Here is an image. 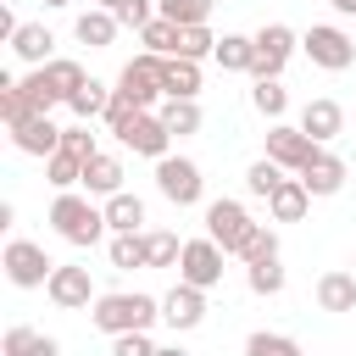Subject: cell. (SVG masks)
I'll list each match as a JSON object with an SVG mask.
<instances>
[{"label":"cell","mask_w":356,"mask_h":356,"mask_svg":"<svg viewBox=\"0 0 356 356\" xmlns=\"http://www.w3.org/2000/svg\"><path fill=\"white\" fill-rule=\"evenodd\" d=\"M161 317V300L156 295H139V289H117V295H100L89 306V323L100 334H150V323Z\"/></svg>","instance_id":"6da1fadb"},{"label":"cell","mask_w":356,"mask_h":356,"mask_svg":"<svg viewBox=\"0 0 356 356\" xmlns=\"http://www.w3.org/2000/svg\"><path fill=\"white\" fill-rule=\"evenodd\" d=\"M50 228L67 239V245H78V250H95L111 228H106V206H95L89 195H78V189H67V195H56L50 200Z\"/></svg>","instance_id":"7a4b0ae2"},{"label":"cell","mask_w":356,"mask_h":356,"mask_svg":"<svg viewBox=\"0 0 356 356\" xmlns=\"http://www.w3.org/2000/svg\"><path fill=\"white\" fill-rule=\"evenodd\" d=\"M300 50H306L312 67H323V72L356 67V39H350L345 28H334V22H312V28L300 33Z\"/></svg>","instance_id":"3957f363"},{"label":"cell","mask_w":356,"mask_h":356,"mask_svg":"<svg viewBox=\"0 0 356 356\" xmlns=\"http://www.w3.org/2000/svg\"><path fill=\"white\" fill-rule=\"evenodd\" d=\"M250 39H256V67H250V78H256V83H273V78H284V61L300 50L295 28H284V22H261Z\"/></svg>","instance_id":"277c9868"},{"label":"cell","mask_w":356,"mask_h":356,"mask_svg":"<svg viewBox=\"0 0 356 356\" xmlns=\"http://www.w3.org/2000/svg\"><path fill=\"white\" fill-rule=\"evenodd\" d=\"M256 228H261V222H250V211H245L239 200H228V195L206 206V239H217L228 256H239V250L250 245V234H256Z\"/></svg>","instance_id":"5b68a950"},{"label":"cell","mask_w":356,"mask_h":356,"mask_svg":"<svg viewBox=\"0 0 356 356\" xmlns=\"http://www.w3.org/2000/svg\"><path fill=\"white\" fill-rule=\"evenodd\" d=\"M161 61L167 56H134L122 72H117V95L122 100H134L139 111H156L167 95H161Z\"/></svg>","instance_id":"8992f818"},{"label":"cell","mask_w":356,"mask_h":356,"mask_svg":"<svg viewBox=\"0 0 356 356\" xmlns=\"http://www.w3.org/2000/svg\"><path fill=\"white\" fill-rule=\"evenodd\" d=\"M0 267H6V278H11L17 289H44L50 273H56V261H50L44 245H33V239H11L6 256H0Z\"/></svg>","instance_id":"52a82bcc"},{"label":"cell","mask_w":356,"mask_h":356,"mask_svg":"<svg viewBox=\"0 0 356 356\" xmlns=\"http://www.w3.org/2000/svg\"><path fill=\"white\" fill-rule=\"evenodd\" d=\"M222 261H228V250H222L217 239H184V256H178V284L217 289V284H222Z\"/></svg>","instance_id":"ba28073f"},{"label":"cell","mask_w":356,"mask_h":356,"mask_svg":"<svg viewBox=\"0 0 356 356\" xmlns=\"http://www.w3.org/2000/svg\"><path fill=\"white\" fill-rule=\"evenodd\" d=\"M156 189H161L172 206H200L206 178H200V167H195L189 156H161V161H156Z\"/></svg>","instance_id":"9c48e42d"},{"label":"cell","mask_w":356,"mask_h":356,"mask_svg":"<svg viewBox=\"0 0 356 356\" xmlns=\"http://www.w3.org/2000/svg\"><path fill=\"white\" fill-rule=\"evenodd\" d=\"M44 295H50L61 312H83V306H95V300H100V295H95V284H89V267H78V261H61V267L50 273Z\"/></svg>","instance_id":"30bf717a"},{"label":"cell","mask_w":356,"mask_h":356,"mask_svg":"<svg viewBox=\"0 0 356 356\" xmlns=\"http://www.w3.org/2000/svg\"><path fill=\"white\" fill-rule=\"evenodd\" d=\"M323 145H312L300 128H289V122H273L267 128V161H278L284 172H306V161L317 156Z\"/></svg>","instance_id":"8fae6325"},{"label":"cell","mask_w":356,"mask_h":356,"mask_svg":"<svg viewBox=\"0 0 356 356\" xmlns=\"http://www.w3.org/2000/svg\"><path fill=\"white\" fill-rule=\"evenodd\" d=\"M161 323H167L172 334L200 328V323H206V289H195V284H172V289L161 295Z\"/></svg>","instance_id":"7c38bea8"},{"label":"cell","mask_w":356,"mask_h":356,"mask_svg":"<svg viewBox=\"0 0 356 356\" xmlns=\"http://www.w3.org/2000/svg\"><path fill=\"white\" fill-rule=\"evenodd\" d=\"M122 145H128L134 156H150V161H161V156H172V134H167V122H161V111H139V117L128 122V134H122Z\"/></svg>","instance_id":"4fadbf2b"},{"label":"cell","mask_w":356,"mask_h":356,"mask_svg":"<svg viewBox=\"0 0 356 356\" xmlns=\"http://www.w3.org/2000/svg\"><path fill=\"white\" fill-rule=\"evenodd\" d=\"M295 128H300L312 145H328V139H339V134H345V111H339V100H306Z\"/></svg>","instance_id":"5bb4252c"},{"label":"cell","mask_w":356,"mask_h":356,"mask_svg":"<svg viewBox=\"0 0 356 356\" xmlns=\"http://www.w3.org/2000/svg\"><path fill=\"white\" fill-rule=\"evenodd\" d=\"M295 178L306 184L312 200H323V195H339V189H345V161H339L334 150H317V156L306 161V172H295Z\"/></svg>","instance_id":"9a60e30c"},{"label":"cell","mask_w":356,"mask_h":356,"mask_svg":"<svg viewBox=\"0 0 356 356\" xmlns=\"http://www.w3.org/2000/svg\"><path fill=\"white\" fill-rule=\"evenodd\" d=\"M11 145H17L22 156H39V161H50V156L61 150V128H56L50 117H33V122L11 128Z\"/></svg>","instance_id":"2e32d148"},{"label":"cell","mask_w":356,"mask_h":356,"mask_svg":"<svg viewBox=\"0 0 356 356\" xmlns=\"http://www.w3.org/2000/svg\"><path fill=\"white\" fill-rule=\"evenodd\" d=\"M50 50H56V33H50L44 22H22V28H17V39H11V56H17V61H28V67H50V61H56Z\"/></svg>","instance_id":"e0dca14e"},{"label":"cell","mask_w":356,"mask_h":356,"mask_svg":"<svg viewBox=\"0 0 356 356\" xmlns=\"http://www.w3.org/2000/svg\"><path fill=\"white\" fill-rule=\"evenodd\" d=\"M83 189H89V195H100V200L122 195V161H117L111 150H95V156L83 161Z\"/></svg>","instance_id":"ac0fdd59"},{"label":"cell","mask_w":356,"mask_h":356,"mask_svg":"<svg viewBox=\"0 0 356 356\" xmlns=\"http://www.w3.org/2000/svg\"><path fill=\"white\" fill-rule=\"evenodd\" d=\"M161 95H167V100H195V95H200V61L167 56V61H161Z\"/></svg>","instance_id":"d6986e66"},{"label":"cell","mask_w":356,"mask_h":356,"mask_svg":"<svg viewBox=\"0 0 356 356\" xmlns=\"http://www.w3.org/2000/svg\"><path fill=\"white\" fill-rule=\"evenodd\" d=\"M267 211H273V222H300V217L312 211V195H306V184H300V178H284V184L267 195Z\"/></svg>","instance_id":"ffe728a7"},{"label":"cell","mask_w":356,"mask_h":356,"mask_svg":"<svg viewBox=\"0 0 356 356\" xmlns=\"http://www.w3.org/2000/svg\"><path fill=\"white\" fill-rule=\"evenodd\" d=\"M317 306L323 312H356V273H323L317 278Z\"/></svg>","instance_id":"44dd1931"},{"label":"cell","mask_w":356,"mask_h":356,"mask_svg":"<svg viewBox=\"0 0 356 356\" xmlns=\"http://www.w3.org/2000/svg\"><path fill=\"white\" fill-rule=\"evenodd\" d=\"M0 356H61V345H56L50 334H39V328L17 323V328H6V339H0Z\"/></svg>","instance_id":"7402d4cb"},{"label":"cell","mask_w":356,"mask_h":356,"mask_svg":"<svg viewBox=\"0 0 356 356\" xmlns=\"http://www.w3.org/2000/svg\"><path fill=\"white\" fill-rule=\"evenodd\" d=\"M117 28H122V22H117L111 11H100V6H89V11H83V17L72 22V33H78V44H89V50H106V44L117 39Z\"/></svg>","instance_id":"603a6c76"},{"label":"cell","mask_w":356,"mask_h":356,"mask_svg":"<svg viewBox=\"0 0 356 356\" xmlns=\"http://www.w3.org/2000/svg\"><path fill=\"white\" fill-rule=\"evenodd\" d=\"M106 228H111V234H139V228H145V200L128 195V189L111 195V200H106Z\"/></svg>","instance_id":"cb8c5ba5"},{"label":"cell","mask_w":356,"mask_h":356,"mask_svg":"<svg viewBox=\"0 0 356 356\" xmlns=\"http://www.w3.org/2000/svg\"><path fill=\"white\" fill-rule=\"evenodd\" d=\"M217 67L222 72H250L256 67V39L250 33H222L217 39Z\"/></svg>","instance_id":"d4e9b609"},{"label":"cell","mask_w":356,"mask_h":356,"mask_svg":"<svg viewBox=\"0 0 356 356\" xmlns=\"http://www.w3.org/2000/svg\"><path fill=\"white\" fill-rule=\"evenodd\" d=\"M111 95H117V89H106L100 78H89V83H83V89H78V95L67 100V111H72L78 122H95V117H106V106H111Z\"/></svg>","instance_id":"484cf974"},{"label":"cell","mask_w":356,"mask_h":356,"mask_svg":"<svg viewBox=\"0 0 356 356\" xmlns=\"http://www.w3.org/2000/svg\"><path fill=\"white\" fill-rule=\"evenodd\" d=\"M161 122H167V134L172 139H189V134H200V100H161Z\"/></svg>","instance_id":"4316f807"},{"label":"cell","mask_w":356,"mask_h":356,"mask_svg":"<svg viewBox=\"0 0 356 356\" xmlns=\"http://www.w3.org/2000/svg\"><path fill=\"white\" fill-rule=\"evenodd\" d=\"M106 256H111V267H117V273L150 267V256H145V234H111V239H106Z\"/></svg>","instance_id":"83f0119b"},{"label":"cell","mask_w":356,"mask_h":356,"mask_svg":"<svg viewBox=\"0 0 356 356\" xmlns=\"http://www.w3.org/2000/svg\"><path fill=\"white\" fill-rule=\"evenodd\" d=\"M44 78H50V89L61 95V106H67V100H72V95H78L83 83H89V72H83V67H78L72 56H56V61L44 67Z\"/></svg>","instance_id":"f1b7e54d"},{"label":"cell","mask_w":356,"mask_h":356,"mask_svg":"<svg viewBox=\"0 0 356 356\" xmlns=\"http://www.w3.org/2000/svg\"><path fill=\"white\" fill-rule=\"evenodd\" d=\"M33 117H39V111L28 106V95L17 89V78L0 72V122H6V128H22V122H33Z\"/></svg>","instance_id":"f546056e"},{"label":"cell","mask_w":356,"mask_h":356,"mask_svg":"<svg viewBox=\"0 0 356 356\" xmlns=\"http://www.w3.org/2000/svg\"><path fill=\"white\" fill-rule=\"evenodd\" d=\"M178 39H184V28H178V22H167V17H156L150 28H139L145 56H178Z\"/></svg>","instance_id":"4dcf8cb0"},{"label":"cell","mask_w":356,"mask_h":356,"mask_svg":"<svg viewBox=\"0 0 356 356\" xmlns=\"http://www.w3.org/2000/svg\"><path fill=\"white\" fill-rule=\"evenodd\" d=\"M44 178L56 184V195L78 189V184H83V156H72V150H56V156L44 161Z\"/></svg>","instance_id":"1f68e13d"},{"label":"cell","mask_w":356,"mask_h":356,"mask_svg":"<svg viewBox=\"0 0 356 356\" xmlns=\"http://www.w3.org/2000/svg\"><path fill=\"white\" fill-rule=\"evenodd\" d=\"M211 6H217V0H156V17H167V22H178V28H200V22L211 17Z\"/></svg>","instance_id":"d6a6232c"},{"label":"cell","mask_w":356,"mask_h":356,"mask_svg":"<svg viewBox=\"0 0 356 356\" xmlns=\"http://www.w3.org/2000/svg\"><path fill=\"white\" fill-rule=\"evenodd\" d=\"M17 89L28 95V106L39 111V117H50V106H61V95L50 89V78H44V67H33L28 78H17Z\"/></svg>","instance_id":"836d02e7"},{"label":"cell","mask_w":356,"mask_h":356,"mask_svg":"<svg viewBox=\"0 0 356 356\" xmlns=\"http://www.w3.org/2000/svg\"><path fill=\"white\" fill-rule=\"evenodd\" d=\"M250 106H256L267 122H284V111H289V89H284L278 78H273V83H256V89H250Z\"/></svg>","instance_id":"e575fe53"},{"label":"cell","mask_w":356,"mask_h":356,"mask_svg":"<svg viewBox=\"0 0 356 356\" xmlns=\"http://www.w3.org/2000/svg\"><path fill=\"white\" fill-rule=\"evenodd\" d=\"M284 178H289V172H284L278 161H267V156H256V161L245 167V189H250V195H261V200H267V195H273Z\"/></svg>","instance_id":"d590c367"},{"label":"cell","mask_w":356,"mask_h":356,"mask_svg":"<svg viewBox=\"0 0 356 356\" xmlns=\"http://www.w3.org/2000/svg\"><path fill=\"white\" fill-rule=\"evenodd\" d=\"M245 356H300V345L289 334H273V328H256L245 339Z\"/></svg>","instance_id":"8d00e7d4"},{"label":"cell","mask_w":356,"mask_h":356,"mask_svg":"<svg viewBox=\"0 0 356 356\" xmlns=\"http://www.w3.org/2000/svg\"><path fill=\"white\" fill-rule=\"evenodd\" d=\"M145 256H150V267H178V256H184V245H178V234H167V228H156V234H145Z\"/></svg>","instance_id":"74e56055"},{"label":"cell","mask_w":356,"mask_h":356,"mask_svg":"<svg viewBox=\"0 0 356 356\" xmlns=\"http://www.w3.org/2000/svg\"><path fill=\"white\" fill-rule=\"evenodd\" d=\"M245 284H250V295H284V267L256 261V267H245Z\"/></svg>","instance_id":"f35d334b"},{"label":"cell","mask_w":356,"mask_h":356,"mask_svg":"<svg viewBox=\"0 0 356 356\" xmlns=\"http://www.w3.org/2000/svg\"><path fill=\"white\" fill-rule=\"evenodd\" d=\"M178 56L184 61H200V56H217V33L200 22V28H184V39H178Z\"/></svg>","instance_id":"ab89813d"},{"label":"cell","mask_w":356,"mask_h":356,"mask_svg":"<svg viewBox=\"0 0 356 356\" xmlns=\"http://www.w3.org/2000/svg\"><path fill=\"white\" fill-rule=\"evenodd\" d=\"M239 261H245V267H256V261H278V234H273V228H256L250 245L239 250Z\"/></svg>","instance_id":"60d3db41"},{"label":"cell","mask_w":356,"mask_h":356,"mask_svg":"<svg viewBox=\"0 0 356 356\" xmlns=\"http://www.w3.org/2000/svg\"><path fill=\"white\" fill-rule=\"evenodd\" d=\"M134 117H139V106H134V100H122V95H111V106H106V117H100V122H106V134H117V139H122Z\"/></svg>","instance_id":"b9f144b4"},{"label":"cell","mask_w":356,"mask_h":356,"mask_svg":"<svg viewBox=\"0 0 356 356\" xmlns=\"http://www.w3.org/2000/svg\"><path fill=\"white\" fill-rule=\"evenodd\" d=\"M61 150H72V156H95L100 145H95V134H89V122H72V128H61Z\"/></svg>","instance_id":"7bdbcfd3"},{"label":"cell","mask_w":356,"mask_h":356,"mask_svg":"<svg viewBox=\"0 0 356 356\" xmlns=\"http://www.w3.org/2000/svg\"><path fill=\"white\" fill-rule=\"evenodd\" d=\"M117 22L139 33V28H150V22H156V6H150V0H122V6H117Z\"/></svg>","instance_id":"ee69618b"},{"label":"cell","mask_w":356,"mask_h":356,"mask_svg":"<svg viewBox=\"0 0 356 356\" xmlns=\"http://www.w3.org/2000/svg\"><path fill=\"white\" fill-rule=\"evenodd\" d=\"M161 345L150 339V334H117L111 339V356H156Z\"/></svg>","instance_id":"f6af8a7d"},{"label":"cell","mask_w":356,"mask_h":356,"mask_svg":"<svg viewBox=\"0 0 356 356\" xmlns=\"http://www.w3.org/2000/svg\"><path fill=\"white\" fill-rule=\"evenodd\" d=\"M328 6H334L339 17H356V0H328Z\"/></svg>","instance_id":"bcb514c9"},{"label":"cell","mask_w":356,"mask_h":356,"mask_svg":"<svg viewBox=\"0 0 356 356\" xmlns=\"http://www.w3.org/2000/svg\"><path fill=\"white\" fill-rule=\"evenodd\" d=\"M156 356H189V350H184V345H161Z\"/></svg>","instance_id":"7dc6e473"},{"label":"cell","mask_w":356,"mask_h":356,"mask_svg":"<svg viewBox=\"0 0 356 356\" xmlns=\"http://www.w3.org/2000/svg\"><path fill=\"white\" fill-rule=\"evenodd\" d=\"M95 6H100V11H111V17H117V6H122V0H95Z\"/></svg>","instance_id":"c3c4849f"},{"label":"cell","mask_w":356,"mask_h":356,"mask_svg":"<svg viewBox=\"0 0 356 356\" xmlns=\"http://www.w3.org/2000/svg\"><path fill=\"white\" fill-rule=\"evenodd\" d=\"M44 6H72V0H44Z\"/></svg>","instance_id":"681fc988"},{"label":"cell","mask_w":356,"mask_h":356,"mask_svg":"<svg viewBox=\"0 0 356 356\" xmlns=\"http://www.w3.org/2000/svg\"><path fill=\"white\" fill-rule=\"evenodd\" d=\"M350 273H356V261H350Z\"/></svg>","instance_id":"f907efd6"}]
</instances>
